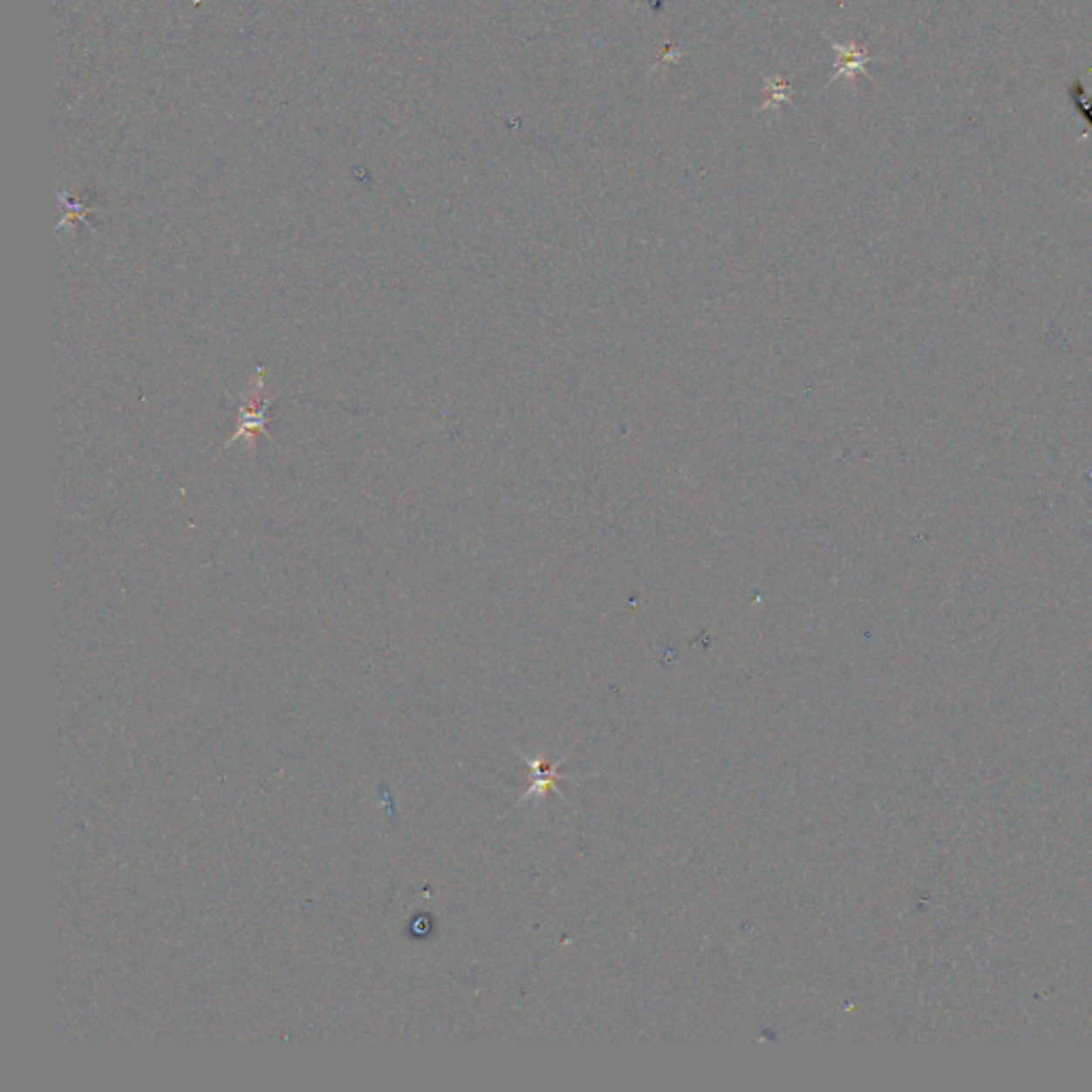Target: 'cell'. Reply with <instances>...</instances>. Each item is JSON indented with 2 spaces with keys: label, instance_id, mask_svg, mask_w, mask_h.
I'll use <instances>...</instances> for the list:
<instances>
[{
  "label": "cell",
  "instance_id": "6da1fadb",
  "mask_svg": "<svg viewBox=\"0 0 1092 1092\" xmlns=\"http://www.w3.org/2000/svg\"><path fill=\"white\" fill-rule=\"evenodd\" d=\"M830 45H832V50H835L836 60H835V75H832L828 84H835V81L841 78L851 79L854 75L866 73L864 66H866V62L870 60V54L866 47H858L856 43H839V41H832Z\"/></svg>",
  "mask_w": 1092,
  "mask_h": 1092
},
{
  "label": "cell",
  "instance_id": "7a4b0ae2",
  "mask_svg": "<svg viewBox=\"0 0 1092 1092\" xmlns=\"http://www.w3.org/2000/svg\"><path fill=\"white\" fill-rule=\"evenodd\" d=\"M764 103L760 105V112H766V109H777L783 103H788L789 99L794 97V90L789 85V81L783 78V75H777V78H768L764 81Z\"/></svg>",
  "mask_w": 1092,
  "mask_h": 1092
}]
</instances>
